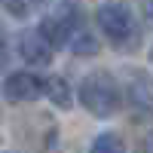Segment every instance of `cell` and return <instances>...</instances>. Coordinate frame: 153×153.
I'll use <instances>...</instances> for the list:
<instances>
[{"label": "cell", "instance_id": "5", "mask_svg": "<svg viewBox=\"0 0 153 153\" xmlns=\"http://www.w3.org/2000/svg\"><path fill=\"white\" fill-rule=\"evenodd\" d=\"M43 95L52 101L58 110H71V107H74V92H71V86H68L65 76H49Z\"/></svg>", "mask_w": 153, "mask_h": 153}, {"label": "cell", "instance_id": "2", "mask_svg": "<svg viewBox=\"0 0 153 153\" xmlns=\"http://www.w3.org/2000/svg\"><path fill=\"white\" fill-rule=\"evenodd\" d=\"M95 22H98V28L104 31V37L117 49H132L138 40H141V28H138L132 9L123 6V3H104V6H98Z\"/></svg>", "mask_w": 153, "mask_h": 153}, {"label": "cell", "instance_id": "11", "mask_svg": "<svg viewBox=\"0 0 153 153\" xmlns=\"http://www.w3.org/2000/svg\"><path fill=\"white\" fill-rule=\"evenodd\" d=\"M147 58H150V65H153V46H150V52H147Z\"/></svg>", "mask_w": 153, "mask_h": 153}, {"label": "cell", "instance_id": "10", "mask_svg": "<svg viewBox=\"0 0 153 153\" xmlns=\"http://www.w3.org/2000/svg\"><path fill=\"white\" fill-rule=\"evenodd\" d=\"M3 46H6V34H3V25H0V52H3Z\"/></svg>", "mask_w": 153, "mask_h": 153}, {"label": "cell", "instance_id": "4", "mask_svg": "<svg viewBox=\"0 0 153 153\" xmlns=\"http://www.w3.org/2000/svg\"><path fill=\"white\" fill-rule=\"evenodd\" d=\"M46 89V80H40L34 71H12L3 80V95L6 101H16V104H25V101H37Z\"/></svg>", "mask_w": 153, "mask_h": 153}, {"label": "cell", "instance_id": "6", "mask_svg": "<svg viewBox=\"0 0 153 153\" xmlns=\"http://www.w3.org/2000/svg\"><path fill=\"white\" fill-rule=\"evenodd\" d=\"M68 49L74 55H98L101 52V46H98V40L92 34H89L86 28H76L74 34H71V40H68Z\"/></svg>", "mask_w": 153, "mask_h": 153}, {"label": "cell", "instance_id": "3", "mask_svg": "<svg viewBox=\"0 0 153 153\" xmlns=\"http://www.w3.org/2000/svg\"><path fill=\"white\" fill-rule=\"evenodd\" d=\"M16 46H19V55L28 61L31 68H49V65H52L55 46L49 43V37L40 28H25V31H19Z\"/></svg>", "mask_w": 153, "mask_h": 153}, {"label": "cell", "instance_id": "7", "mask_svg": "<svg viewBox=\"0 0 153 153\" xmlns=\"http://www.w3.org/2000/svg\"><path fill=\"white\" fill-rule=\"evenodd\" d=\"M89 153H126V144H123V138L117 132H101L92 141Z\"/></svg>", "mask_w": 153, "mask_h": 153}, {"label": "cell", "instance_id": "9", "mask_svg": "<svg viewBox=\"0 0 153 153\" xmlns=\"http://www.w3.org/2000/svg\"><path fill=\"white\" fill-rule=\"evenodd\" d=\"M144 153H153V132L144 138Z\"/></svg>", "mask_w": 153, "mask_h": 153}, {"label": "cell", "instance_id": "1", "mask_svg": "<svg viewBox=\"0 0 153 153\" xmlns=\"http://www.w3.org/2000/svg\"><path fill=\"white\" fill-rule=\"evenodd\" d=\"M76 95H80V104L98 120L113 117V113L120 110V104H123L120 86H117V80H113L107 71H92L89 76H83Z\"/></svg>", "mask_w": 153, "mask_h": 153}, {"label": "cell", "instance_id": "8", "mask_svg": "<svg viewBox=\"0 0 153 153\" xmlns=\"http://www.w3.org/2000/svg\"><path fill=\"white\" fill-rule=\"evenodd\" d=\"M0 6H3L12 19H25L28 16V0H0Z\"/></svg>", "mask_w": 153, "mask_h": 153}]
</instances>
